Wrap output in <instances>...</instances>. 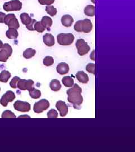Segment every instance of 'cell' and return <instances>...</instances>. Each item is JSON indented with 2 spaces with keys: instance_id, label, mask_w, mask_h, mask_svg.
<instances>
[{
  "instance_id": "obj_1",
  "label": "cell",
  "mask_w": 135,
  "mask_h": 152,
  "mask_svg": "<svg viewBox=\"0 0 135 152\" xmlns=\"http://www.w3.org/2000/svg\"><path fill=\"white\" fill-rule=\"evenodd\" d=\"M66 93L68 95V102L73 104L74 108H78L83 102V97L81 95L82 88L78 85L75 84L66 91Z\"/></svg>"
},
{
  "instance_id": "obj_2",
  "label": "cell",
  "mask_w": 135,
  "mask_h": 152,
  "mask_svg": "<svg viewBox=\"0 0 135 152\" xmlns=\"http://www.w3.org/2000/svg\"><path fill=\"white\" fill-rule=\"evenodd\" d=\"M74 29L78 32L89 33L92 31V23L90 20L87 19L82 20H78V22H76Z\"/></svg>"
},
{
  "instance_id": "obj_3",
  "label": "cell",
  "mask_w": 135,
  "mask_h": 152,
  "mask_svg": "<svg viewBox=\"0 0 135 152\" xmlns=\"http://www.w3.org/2000/svg\"><path fill=\"white\" fill-rule=\"evenodd\" d=\"M58 44L62 46H69L74 42V36L72 33H60L57 36Z\"/></svg>"
},
{
  "instance_id": "obj_4",
  "label": "cell",
  "mask_w": 135,
  "mask_h": 152,
  "mask_svg": "<svg viewBox=\"0 0 135 152\" xmlns=\"http://www.w3.org/2000/svg\"><path fill=\"white\" fill-rule=\"evenodd\" d=\"M76 46L80 56L85 55L90 50V47L83 39H78L76 42Z\"/></svg>"
},
{
  "instance_id": "obj_5",
  "label": "cell",
  "mask_w": 135,
  "mask_h": 152,
  "mask_svg": "<svg viewBox=\"0 0 135 152\" xmlns=\"http://www.w3.org/2000/svg\"><path fill=\"white\" fill-rule=\"evenodd\" d=\"M22 7V3L19 0H12L3 5V9L6 11H20Z\"/></svg>"
},
{
  "instance_id": "obj_6",
  "label": "cell",
  "mask_w": 135,
  "mask_h": 152,
  "mask_svg": "<svg viewBox=\"0 0 135 152\" xmlns=\"http://www.w3.org/2000/svg\"><path fill=\"white\" fill-rule=\"evenodd\" d=\"M12 53V49L8 44L3 45L1 50H0V61L6 62Z\"/></svg>"
},
{
  "instance_id": "obj_7",
  "label": "cell",
  "mask_w": 135,
  "mask_h": 152,
  "mask_svg": "<svg viewBox=\"0 0 135 152\" xmlns=\"http://www.w3.org/2000/svg\"><path fill=\"white\" fill-rule=\"evenodd\" d=\"M4 23L6 25L8 26L9 28H14L15 29H18L20 25L16 16L14 14H9L6 15Z\"/></svg>"
},
{
  "instance_id": "obj_8",
  "label": "cell",
  "mask_w": 135,
  "mask_h": 152,
  "mask_svg": "<svg viewBox=\"0 0 135 152\" xmlns=\"http://www.w3.org/2000/svg\"><path fill=\"white\" fill-rule=\"evenodd\" d=\"M50 107L49 101L46 99H42L34 105L33 110L36 113H41L44 110H47Z\"/></svg>"
},
{
  "instance_id": "obj_9",
  "label": "cell",
  "mask_w": 135,
  "mask_h": 152,
  "mask_svg": "<svg viewBox=\"0 0 135 152\" xmlns=\"http://www.w3.org/2000/svg\"><path fill=\"white\" fill-rule=\"evenodd\" d=\"M34 82L32 80H20L17 83V87L21 90H29L34 87Z\"/></svg>"
},
{
  "instance_id": "obj_10",
  "label": "cell",
  "mask_w": 135,
  "mask_h": 152,
  "mask_svg": "<svg viewBox=\"0 0 135 152\" xmlns=\"http://www.w3.org/2000/svg\"><path fill=\"white\" fill-rule=\"evenodd\" d=\"M15 99V95L11 91H7L2 96L0 100V103L4 107H7L9 102H12Z\"/></svg>"
},
{
  "instance_id": "obj_11",
  "label": "cell",
  "mask_w": 135,
  "mask_h": 152,
  "mask_svg": "<svg viewBox=\"0 0 135 152\" xmlns=\"http://www.w3.org/2000/svg\"><path fill=\"white\" fill-rule=\"evenodd\" d=\"M14 107L16 110L21 112H28L31 110L30 104L22 101H16L14 104Z\"/></svg>"
},
{
  "instance_id": "obj_12",
  "label": "cell",
  "mask_w": 135,
  "mask_h": 152,
  "mask_svg": "<svg viewBox=\"0 0 135 152\" xmlns=\"http://www.w3.org/2000/svg\"><path fill=\"white\" fill-rule=\"evenodd\" d=\"M56 107L59 112L61 117H65L68 113V107L64 102L58 101L56 104Z\"/></svg>"
},
{
  "instance_id": "obj_13",
  "label": "cell",
  "mask_w": 135,
  "mask_h": 152,
  "mask_svg": "<svg viewBox=\"0 0 135 152\" xmlns=\"http://www.w3.org/2000/svg\"><path fill=\"white\" fill-rule=\"evenodd\" d=\"M56 71L60 75H64L69 72V66L65 63H60L56 67Z\"/></svg>"
},
{
  "instance_id": "obj_14",
  "label": "cell",
  "mask_w": 135,
  "mask_h": 152,
  "mask_svg": "<svg viewBox=\"0 0 135 152\" xmlns=\"http://www.w3.org/2000/svg\"><path fill=\"white\" fill-rule=\"evenodd\" d=\"M43 41L44 44L49 47L53 46L55 43L54 36L50 33H46L43 36Z\"/></svg>"
},
{
  "instance_id": "obj_15",
  "label": "cell",
  "mask_w": 135,
  "mask_h": 152,
  "mask_svg": "<svg viewBox=\"0 0 135 152\" xmlns=\"http://www.w3.org/2000/svg\"><path fill=\"white\" fill-rule=\"evenodd\" d=\"M61 20L62 24L65 27H70L74 22L73 18L69 15H63L61 18Z\"/></svg>"
},
{
  "instance_id": "obj_16",
  "label": "cell",
  "mask_w": 135,
  "mask_h": 152,
  "mask_svg": "<svg viewBox=\"0 0 135 152\" xmlns=\"http://www.w3.org/2000/svg\"><path fill=\"white\" fill-rule=\"evenodd\" d=\"M77 79L82 83H87L89 81L88 76L83 71H79L76 74Z\"/></svg>"
},
{
  "instance_id": "obj_17",
  "label": "cell",
  "mask_w": 135,
  "mask_h": 152,
  "mask_svg": "<svg viewBox=\"0 0 135 152\" xmlns=\"http://www.w3.org/2000/svg\"><path fill=\"white\" fill-rule=\"evenodd\" d=\"M6 37L9 39H16L18 38L19 34L16 30L14 28H9V29L6 33Z\"/></svg>"
},
{
  "instance_id": "obj_18",
  "label": "cell",
  "mask_w": 135,
  "mask_h": 152,
  "mask_svg": "<svg viewBox=\"0 0 135 152\" xmlns=\"http://www.w3.org/2000/svg\"><path fill=\"white\" fill-rule=\"evenodd\" d=\"M41 22L42 24L43 27L45 28V29H47V30L50 29V28L53 24V20L49 16H43Z\"/></svg>"
},
{
  "instance_id": "obj_19",
  "label": "cell",
  "mask_w": 135,
  "mask_h": 152,
  "mask_svg": "<svg viewBox=\"0 0 135 152\" xmlns=\"http://www.w3.org/2000/svg\"><path fill=\"white\" fill-rule=\"evenodd\" d=\"M50 87L53 91H58L60 90L61 86L60 82L59 80L54 79V80H53L50 82Z\"/></svg>"
},
{
  "instance_id": "obj_20",
  "label": "cell",
  "mask_w": 135,
  "mask_h": 152,
  "mask_svg": "<svg viewBox=\"0 0 135 152\" xmlns=\"http://www.w3.org/2000/svg\"><path fill=\"white\" fill-rule=\"evenodd\" d=\"M62 82L66 87H72L74 85V80L70 76H65L62 79Z\"/></svg>"
},
{
  "instance_id": "obj_21",
  "label": "cell",
  "mask_w": 135,
  "mask_h": 152,
  "mask_svg": "<svg viewBox=\"0 0 135 152\" xmlns=\"http://www.w3.org/2000/svg\"><path fill=\"white\" fill-rule=\"evenodd\" d=\"M11 73L7 71H2L0 74V81L6 83L11 77Z\"/></svg>"
},
{
  "instance_id": "obj_22",
  "label": "cell",
  "mask_w": 135,
  "mask_h": 152,
  "mask_svg": "<svg viewBox=\"0 0 135 152\" xmlns=\"http://www.w3.org/2000/svg\"><path fill=\"white\" fill-rule=\"evenodd\" d=\"M85 14L88 16H93L95 15V7L93 5H87L85 8Z\"/></svg>"
},
{
  "instance_id": "obj_23",
  "label": "cell",
  "mask_w": 135,
  "mask_h": 152,
  "mask_svg": "<svg viewBox=\"0 0 135 152\" xmlns=\"http://www.w3.org/2000/svg\"><path fill=\"white\" fill-rule=\"evenodd\" d=\"M20 19L22 23L26 26L29 25L32 21V19H31V18L29 16V15L27 13H25V12L22 13L20 15Z\"/></svg>"
},
{
  "instance_id": "obj_24",
  "label": "cell",
  "mask_w": 135,
  "mask_h": 152,
  "mask_svg": "<svg viewBox=\"0 0 135 152\" xmlns=\"http://www.w3.org/2000/svg\"><path fill=\"white\" fill-rule=\"evenodd\" d=\"M28 91H29L30 96L33 99H39L41 96V91L39 90L36 89L34 87H33L32 88H31Z\"/></svg>"
},
{
  "instance_id": "obj_25",
  "label": "cell",
  "mask_w": 135,
  "mask_h": 152,
  "mask_svg": "<svg viewBox=\"0 0 135 152\" xmlns=\"http://www.w3.org/2000/svg\"><path fill=\"white\" fill-rule=\"evenodd\" d=\"M36 53V51L35 50L32 49V48H29L26 50L24 52H23V56L26 58V59H30L31 58L33 57Z\"/></svg>"
},
{
  "instance_id": "obj_26",
  "label": "cell",
  "mask_w": 135,
  "mask_h": 152,
  "mask_svg": "<svg viewBox=\"0 0 135 152\" xmlns=\"http://www.w3.org/2000/svg\"><path fill=\"white\" fill-rule=\"evenodd\" d=\"M46 11L51 16H54L57 14V9L52 5L47 6L46 7Z\"/></svg>"
},
{
  "instance_id": "obj_27",
  "label": "cell",
  "mask_w": 135,
  "mask_h": 152,
  "mask_svg": "<svg viewBox=\"0 0 135 152\" xmlns=\"http://www.w3.org/2000/svg\"><path fill=\"white\" fill-rule=\"evenodd\" d=\"M2 118H16V115L9 110H5L2 114Z\"/></svg>"
},
{
  "instance_id": "obj_28",
  "label": "cell",
  "mask_w": 135,
  "mask_h": 152,
  "mask_svg": "<svg viewBox=\"0 0 135 152\" xmlns=\"http://www.w3.org/2000/svg\"><path fill=\"white\" fill-rule=\"evenodd\" d=\"M34 29L39 33H42L46 29L41 22H36L34 25Z\"/></svg>"
},
{
  "instance_id": "obj_29",
  "label": "cell",
  "mask_w": 135,
  "mask_h": 152,
  "mask_svg": "<svg viewBox=\"0 0 135 152\" xmlns=\"http://www.w3.org/2000/svg\"><path fill=\"white\" fill-rule=\"evenodd\" d=\"M54 60L52 56H47L45 57L43 60V65L47 66H51L54 64Z\"/></svg>"
},
{
  "instance_id": "obj_30",
  "label": "cell",
  "mask_w": 135,
  "mask_h": 152,
  "mask_svg": "<svg viewBox=\"0 0 135 152\" xmlns=\"http://www.w3.org/2000/svg\"><path fill=\"white\" fill-rule=\"evenodd\" d=\"M86 71L90 73L95 75L96 73V65L93 63H89L86 66Z\"/></svg>"
},
{
  "instance_id": "obj_31",
  "label": "cell",
  "mask_w": 135,
  "mask_h": 152,
  "mask_svg": "<svg viewBox=\"0 0 135 152\" xmlns=\"http://www.w3.org/2000/svg\"><path fill=\"white\" fill-rule=\"evenodd\" d=\"M58 113L55 109H51L47 113V117L49 118H57Z\"/></svg>"
},
{
  "instance_id": "obj_32",
  "label": "cell",
  "mask_w": 135,
  "mask_h": 152,
  "mask_svg": "<svg viewBox=\"0 0 135 152\" xmlns=\"http://www.w3.org/2000/svg\"><path fill=\"white\" fill-rule=\"evenodd\" d=\"M20 80V78L19 77H17V76L14 77L12 79L11 82H10V86L12 88H17V83H18V82Z\"/></svg>"
},
{
  "instance_id": "obj_33",
  "label": "cell",
  "mask_w": 135,
  "mask_h": 152,
  "mask_svg": "<svg viewBox=\"0 0 135 152\" xmlns=\"http://www.w3.org/2000/svg\"><path fill=\"white\" fill-rule=\"evenodd\" d=\"M38 2L42 5H50L54 3L55 0H38Z\"/></svg>"
},
{
  "instance_id": "obj_34",
  "label": "cell",
  "mask_w": 135,
  "mask_h": 152,
  "mask_svg": "<svg viewBox=\"0 0 135 152\" xmlns=\"http://www.w3.org/2000/svg\"><path fill=\"white\" fill-rule=\"evenodd\" d=\"M36 23V20L35 19H32V22L28 26H26V28L29 31H34V25Z\"/></svg>"
},
{
  "instance_id": "obj_35",
  "label": "cell",
  "mask_w": 135,
  "mask_h": 152,
  "mask_svg": "<svg viewBox=\"0 0 135 152\" xmlns=\"http://www.w3.org/2000/svg\"><path fill=\"white\" fill-rule=\"evenodd\" d=\"M5 14H4V12H0V23H4V19H5Z\"/></svg>"
},
{
  "instance_id": "obj_36",
  "label": "cell",
  "mask_w": 135,
  "mask_h": 152,
  "mask_svg": "<svg viewBox=\"0 0 135 152\" xmlns=\"http://www.w3.org/2000/svg\"><path fill=\"white\" fill-rule=\"evenodd\" d=\"M94 54H95V51H93L92 52V53H91V54L90 55V58H91L92 60H95V56H94Z\"/></svg>"
},
{
  "instance_id": "obj_37",
  "label": "cell",
  "mask_w": 135,
  "mask_h": 152,
  "mask_svg": "<svg viewBox=\"0 0 135 152\" xmlns=\"http://www.w3.org/2000/svg\"><path fill=\"white\" fill-rule=\"evenodd\" d=\"M2 46H3V43H2V41H1V40H0V49H2Z\"/></svg>"
},
{
  "instance_id": "obj_38",
  "label": "cell",
  "mask_w": 135,
  "mask_h": 152,
  "mask_svg": "<svg viewBox=\"0 0 135 152\" xmlns=\"http://www.w3.org/2000/svg\"><path fill=\"white\" fill-rule=\"evenodd\" d=\"M91 1H92L93 3H95V0H91Z\"/></svg>"
},
{
  "instance_id": "obj_39",
  "label": "cell",
  "mask_w": 135,
  "mask_h": 152,
  "mask_svg": "<svg viewBox=\"0 0 135 152\" xmlns=\"http://www.w3.org/2000/svg\"><path fill=\"white\" fill-rule=\"evenodd\" d=\"M0 91H1V87H0Z\"/></svg>"
}]
</instances>
